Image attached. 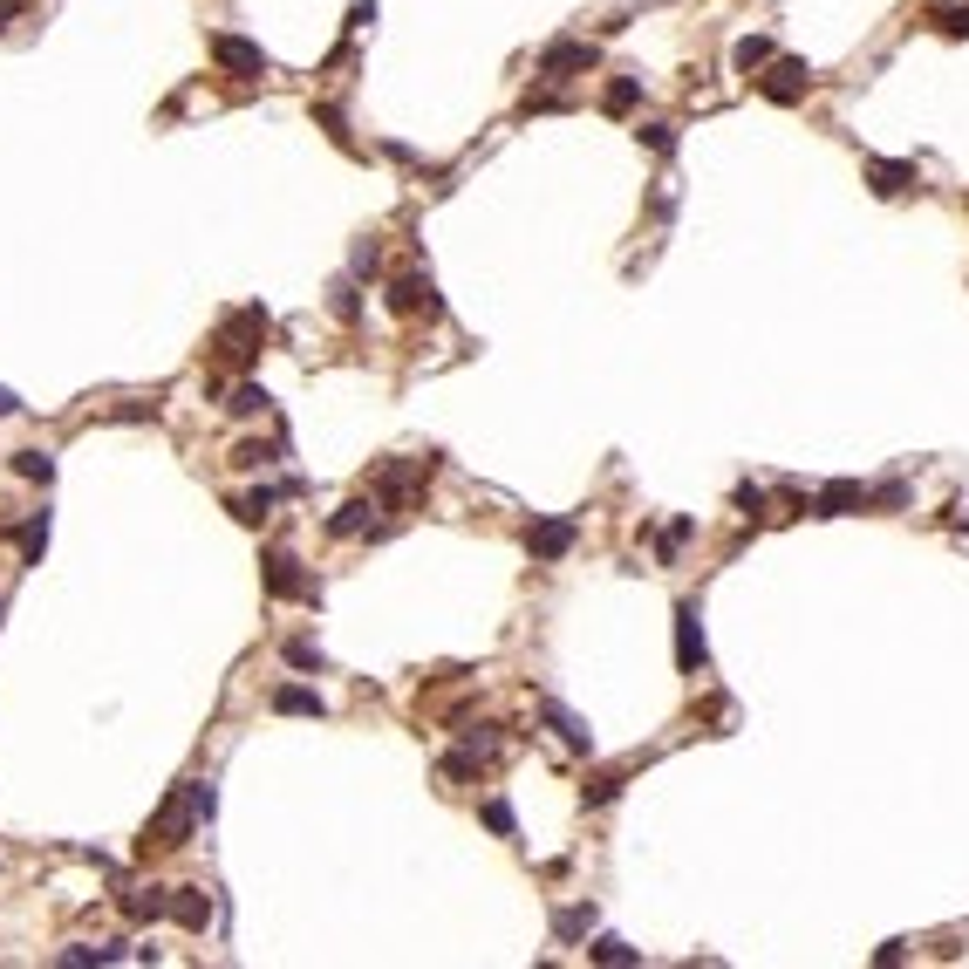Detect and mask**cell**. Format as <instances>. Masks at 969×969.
Returning <instances> with one entry per match:
<instances>
[{
	"instance_id": "cell-1",
	"label": "cell",
	"mask_w": 969,
	"mask_h": 969,
	"mask_svg": "<svg viewBox=\"0 0 969 969\" xmlns=\"http://www.w3.org/2000/svg\"><path fill=\"white\" fill-rule=\"evenodd\" d=\"M751 82H758V96H765V103H799V96L813 89V69H806L799 55H772V62H765V76H751Z\"/></svg>"
},
{
	"instance_id": "cell-2",
	"label": "cell",
	"mask_w": 969,
	"mask_h": 969,
	"mask_svg": "<svg viewBox=\"0 0 969 969\" xmlns=\"http://www.w3.org/2000/svg\"><path fill=\"white\" fill-rule=\"evenodd\" d=\"M212 62H219L226 76H239V82H260L273 69L267 48H260V41H246V35H212Z\"/></svg>"
},
{
	"instance_id": "cell-3",
	"label": "cell",
	"mask_w": 969,
	"mask_h": 969,
	"mask_svg": "<svg viewBox=\"0 0 969 969\" xmlns=\"http://www.w3.org/2000/svg\"><path fill=\"white\" fill-rule=\"evenodd\" d=\"M198 826V806L185 799V785L157 806V819H151V833H144V847H185V833Z\"/></svg>"
},
{
	"instance_id": "cell-4",
	"label": "cell",
	"mask_w": 969,
	"mask_h": 969,
	"mask_svg": "<svg viewBox=\"0 0 969 969\" xmlns=\"http://www.w3.org/2000/svg\"><path fill=\"white\" fill-rule=\"evenodd\" d=\"M260 342H267V308H239L219 335V362H253Z\"/></svg>"
},
{
	"instance_id": "cell-5",
	"label": "cell",
	"mask_w": 969,
	"mask_h": 969,
	"mask_svg": "<svg viewBox=\"0 0 969 969\" xmlns=\"http://www.w3.org/2000/svg\"><path fill=\"white\" fill-rule=\"evenodd\" d=\"M676 669H683V676H703V669H710V642H703L697 601H683V608H676Z\"/></svg>"
},
{
	"instance_id": "cell-6",
	"label": "cell",
	"mask_w": 969,
	"mask_h": 969,
	"mask_svg": "<svg viewBox=\"0 0 969 969\" xmlns=\"http://www.w3.org/2000/svg\"><path fill=\"white\" fill-rule=\"evenodd\" d=\"M594 62H601V55H594V41H553V48L540 55V76L546 82H574V76H587Z\"/></svg>"
},
{
	"instance_id": "cell-7",
	"label": "cell",
	"mask_w": 969,
	"mask_h": 969,
	"mask_svg": "<svg viewBox=\"0 0 969 969\" xmlns=\"http://www.w3.org/2000/svg\"><path fill=\"white\" fill-rule=\"evenodd\" d=\"M389 308L396 314H437L444 301H437L430 273H396V280H389Z\"/></svg>"
},
{
	"instance_id": "cell-8",
	"label": "cell",
	"mask_w": 969,
	"mask_h": 969,
	"mask_svg": "<svg viewBox=\"0 0 969 969\" xmlns=\"http://www.w3.org/2000/svg\"><path fill=\"white\" fill-rule=\"evenodd\" d=\"M260 567H267V587L280 594V601H314V581L301 574V560H294V553H267Z\"/></svg>"
},
{
	"instance_id": "cell-9",
	"label": "cell",
	"mask_w": 969,
	"mask_h": 969,
	"mask_svg": "<svg viewBox=\"0 0 969 969\" xmlns=\"http://www.w3.org/2000/svg\"><path fill=\"white\" fill-rule=\"evenodd\" d=\"M867 185H874L881 198H901V192L922 185V171H915L908 157H874V164H867Z\"/></svg>"
},
{
	"instance_id": "cell-10",
	"label": "cell",
	"mask_w": 969,
	"mask_h": 969,
	"mask_svg": "<svg viewBox=\"0 0 969 969\" xmlns=\"http://www.w3.org/2000/svg\"><path fill=\"white\" fill-rule=\"evenodd\" d=\"M526 546H533V560H567V553H574V519H540V526H526Z\"/></svg>"
},
{
	"instance_id": "cell-11",
	"label": "cell",
	"mask_w": 969,
	"mask_h": 969,
	"mask_svg": "<svg viewBox=\"0 0 969 969\" xmlns=\"http://www.w3.org/2000/svg\"><path fill=\"white\" fill-rule=\"evenodd\" d=\"M853 505H867V485H860V478H833V485H819L813 512L819 519H840V512H853Z\"/></svg>"
},
{
	"instance_id": "cell-12",
	"label": "cell",
	"mask_w": 969,
	"mask_h": 969,
	"mask_svg": "<svg viewBox=\"0 0 969 969\" xmlns=\"http://www.w3.org/2000/svg\"><path fill=\"white\" fill-rule=\"evenodd\" d=\"M546 724L560 731V744H567V751H594V731H587V724L567 710V703H546Z\"/></svg>"
},
{
	"instance_id": "cell-13",
	"label": "cell",
	"mask_w": 969,
	"mask_h": 969,
	"mask_svg": "<svg viewBox=\"0 0 969 969\" xmlns=\"http://www.w3.org/2000/svg\"><path fill=\"white\" fill-rule=\"evenodd\" d=\"M369 512H383V499H376V492H369V499H349L335 519H328V533H335V540H355V533L369 526Z\"/></svg>"
},
{
	"instance_id": "cell-14",
	"label": "cell",
	"mask_w": 969,
	"mask_h": 969,
	"mask_svg": "<svg viewBox=\"0 0 969 969\" xmlns=\"http://www.w3.org/2000/svg\"><path fill=\"white\" fill-rule=\"evenodd\" d=\"M171 915H178V929H205V922H212L205 888H171Z\"/></svg>"
},
{
	"instance_id": "cell-15",
	"label": "cell",
	"mask_w": 969,
	"mask_h": 969,
	"mask_svg": "<svg viewBox=\"0 0 969 969\" xmlns=\"http://www.w3.org/2000/svg\"><path fill=\"white\" fill-rule=\"evenodd\" d=\"M273 710H280V717H321V697L301 690V683H280V690H273Z\"/></svg>"
},
{
	"instance_id": "cell-16",
	"label": "cell",
	"mask_w": 969,
	"mask_h": 969,
	"mask_svg": "<svg viewBox=\"0 0 969 969\" xmlns=\"http://www.w3.org/2000/svg\"><path fill=\"white\" fill-rule=\"evenodd\" d=\"M635 103H642V82L635 76H615L608 89H601V110H608V117H628Z\"/></svg>"
},
{
	"instance_id": "cell-17",
	"label": "cell",
	"mask_w": 969,
	"mask_h": 969,
	"mask_svg": "<svg viewBox=\"0 0 969 969\" xmlns=\"http://www.w3.org/2000/svg\"><path fill=\"white\" fill-rule=\"evenodd\" d=\"M731 62L744 69V76H751V69H765V62H772V35H737Z\"/></svg>"
},
{
	"instance_id": "cell-18",
	"label": "cell",
	"mask_w": 969,
	"mask_h": 969,
	"mask_svg": "<svg viewBox=\"0 0 969 969\" xmlns=\"http://www.w3.org/2000/svg\"><path fill=\"white\" fill-rule=\"evenodd\" d=\"M123 908H130V922H157V915H171V888H144V894H130Z\"/></svg>"
},
{
	"instance_id": "cell-19",
	"label": "cell",
	"mask_w": 969,
	"mask_h": 969,
	"mask_svg": "<svg viewBox=\"0 0 969 969\" xmlns=\"http://www.w3.org/2000/svg\"><path fill=\"white\" fill-rule=\"evenodd\" d=\"M935 35L969 41V0H942V7H935Z\"/></svg>"
},
{
	"instance_id": "cell-20",
	"label": "cell",
	"mask_w": 969,
	"mask_h": 969,
	"mask_svg": "<svg viewBox=\"0 0 969 969\" xmlns=\"http://www.w3.org/2000/svg\"><path fill=\"white\" fill-rule=\"evenodd\" d=\"M587 929H594V901H581V908H560V915H553V935H560V942H581Z\"/></svg>"
},
{
	"instance_id": "cell-21",
	"label": "cell",
	"mask_w": 969,
	"mask_h": 969,
	"mask_svg": "<svg viewBox=\"0 0 969 969\" xmlns=\"http://www.w3.org/2000/svg\"><path fill=\"white\" fill-rule=\"evenodd\" d=\"M594 963H608V969H628V963H642V949H628V942H615V935H601L594 949H587Z\"/></svg>"
},
{
	"instance_id": "cell-22",
	"label": "cell",
	"mask_w": 969,
	"mask_h": 969,
	"mask_svg": "<svg viewBox=\"0 0 969 969\" xmlns=\"http://www.w3.org/2000/svg\"><path fill=\"white\" fill-rule=\"evenodd\" d=\"M267 403H273V396H267V389H260V383H239L233 396H226V410H233V417H260Z\"/></svg>"
},
{
	"instance_id": "cell-23",
	"label": "cell",
	"mask_w": 969,
	"mask_h": 969,
	"mask_svg": "<svg viewBox=\"0 0 969 969\" xmlns=\"http://www.w3.org/2000/svg\"><path fill=\"white\" fill-rule=\"evenodd\" d=\"M273 505H280V492H273V485H260V492H246V499H239L233 512H239V519H246V526H260V519H267Z\"/></svg>"
},
{
	"instance_id": "cell-24",
	"label": "cell",
	"mask_w": 969,
	"mask_h": 969,
	"mask_svg": "<svg viewBox=\"0 0 969 969\" xmlns=\"http://www.w3.org/2000/svg\"><path fill=\"white\" fill-rule=\"evenodd\" d=\"M737 512H744L751 526H765V519H772V499H765V485H737Z\"/></svg>"
},
{
	"instance_id": "cell-25",
	"label": "cell",
	"mask_w": 969,
	"mask_h": 969,
	"mask_svg": "<svg viewBox=\"0 0 969 969\" xmlns=\"http://www.w3.org/2000/svg\"><path fill=\"white\" fill-rule=\"evenodd\" d=\"M690 533H697V519H669V526H662V540H656V546H662V560H676Z\"/></svg>"
},
{
	"instance_id": "cell-26",
	"label": "cell",
	"mask_w": 969,
	"mask_h": 969,
	"mask_svg": "<svg viewBox=\"0 0 969 969\" xmlns=\"http://www.w3.org/2000/svg\"><path fill=\"white\" fill-rule=\"evenodd\" d=\"M14 471H21V478H41V485H48V478H55V458H48V451H21V458H14Z\"/></svg>"
},
{
	"instance_id": "cell-27",
	"label": "cell",
	"mask_w": 969,
	"mask_h": 969,
	"mask_svg": "<svg viewBox=\"0 0 969 969\" xmlns=\"http://www.w3.org/2000/svg\"><path fill=\"white\" fill-rule=\"evenodd\" d=\"M635 137H642V144H649L656 157H669V151H676V130H669V123H642Z\"/></svg>"
},
{
	"instance_id": "cell-28",
	"label": "cell",
	"mask_w": 969,
	"mask_h": 969,
	"mask_svg": "<svg viewBox=\"0 0 969 969\" xmlns=\"http://www.w3.org/2000/svg\"><path fill=\"white\" fill-rule=\"evenodd\" d=\"M287 662H294V669H314V676L328 669V656H321L314 642H287Z\"/></svg>"
},
{
	"instance_id": "cell-29",
	"label": "cell",
	"mask_w": 969,
	"mask_h": 969,
	"mask_svg": "<svg viewBox=\"0 0 969 969\" xmlns=\"http://www.w3.org/2000/svg\"><path fill=\"white\" fill-rule=\"evenodd\" d=\"M376 267H383V253H376V239H362V246L349 253V273L362 280V273H376Z\"/></svg>"
},
{
	"instance_id": "cell-30",
	"label": "cell",
	"mask_w": 969,
	"mask_h": 969,
	"mask_svg": "<svg viewBox=\"0 0 969 969\" xmlns=\"http://www.w3.org/2000/svg\"><path fill=\"white\" fill-rule=\"evenodd\" d=\"M485 826H492V833H505V840H512V826H519V819H512V806H505V799H485Z\"/></svg>"
},
{
	"instance_id": "cell-31",
	"label": "cell",
	"mask_w": 969,
	"mask_h": 969,
	"mask_svg": "<svg viewBox=\"0 0 969 969\" xmlns=\"http://www.w3.org/2000/svg\"><path fill=\"white\" fill-rule=\"evenodd\" d=\"M41 546H48V519H28V526H21V553L41 560Z\"/></svg>"
},
{
	"instance_id": "cell-32",
	"label": "cell",
	"mask_w": 969,
	"mask_h": 969,
	"mask_svg": "<svg viewBox=\"0 0 969 969\" xmlns=\"http://www.w3.org/2000/svg\"><path fill=\"white\" fill-rule=\"evenodd\" d=\"M233 465H246V471L273 465V444H239V451H233Z\"/></svg>"
},
{
	"instance_id": "cell-33",
	"label": "cell",
	"mask_w": 969,
	"mask_h": 969,
	"mask_svg": "<svg viewBox=\"0 0 969 969\" xmlns=\"http://www.w3.org/2000/svg\"><path fill=\"white\" fill-rule=\"evenodd\" d=\"M615 792H621V778H587V792H581V799H587V806H608Z\"/></svg>"
},
{
	"instance_id": "cell-34",
	"label": "cell",
	"mask_w": 969,
	"mask_h": 969,
	"mask_svg": "<svg viewBox=\"0 0 969 969\" xmlns=\"http://www.w3.org/2000/svg\"><path fill=\"white\" fill-rule=\"evenodd\" d=\"M335 314L355 321V280H335Z\"/></svg>"
},
{
	"instance_id": "cell-35",
	"label": "cell",
	"mask_w": 969,
	"mask_h": 969,
	"mask_svg": "<svg viewBox=\"0 0 969 969\" xmlns=\"http://www.w3.org/2000/svg\"><path fill=\"white\" fill-rule=\"evenodd\" d=\"M14 410H21V396H14V389H0V417H14Z\"/></svg>"
}]
</instances>
